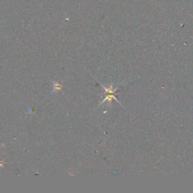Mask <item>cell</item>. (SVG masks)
I'll list each match as a JSON object with an SVG mask.
<instances>
[{"label":"cell","mask_w":193,"mask_h":193,"mask_svg":"<svg viewBox=\"0 0 193 193\" xmlns=\"http://www.w3.org/2000/svg\"><path fill=\"white\" fill-rule=\"evenodd\" d=\"M102 86H103V88L105 89V93H106V97H105L104 100H103V101H102V103H100V104H102V103H104V102L106 101V100H109V101L110 102L112 100H115L116 101L118 102V103H119V100H118L117 99H116V97H115V93L116 90H117V88H113V86L110 85V86H109V87L107 88H106V87H105V86H103V85H102ZM120 104H121V103H120Z\"/></svg>","instance_id":"1"}]
</instances>
